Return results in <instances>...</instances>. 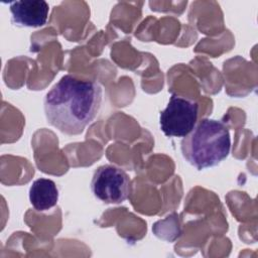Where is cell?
I'll return each instance as SVG.
<instances>
[{"label": "cell", "instance_id": "obj_1", "mask_svg": "<svg viewBox=\"0 0 258 258\" xmlns=\"http://www.w3.org/2000/svg\"><path fill=\"white\" fill-rule=\"evenodd\" d=\"M102 97L98 83L66 75L43 99L46 120L64 134L79 135L96 118Z\"/></svg>", "mask_w": 258, "mask_h": 258}, {"label": "cell", "instance_id": "obj_2", "mask_svg": "<svg viewBox=\"0 0 258 258\" xmlns=\"http://www.w3.org/2000/svg\"><path fill=\"white\" fill-rule=\"evenodd\" d=\"M180 149L183 158L199 170L216 166L230 153L229 130L221 121L202 119L183 137Z\"/></svg>", "mask_w": 258, "mask_h": 258}, {"label": "cell", "instance_id": "obj_3", "mask_svg": "<svg viewBox=\"0 0 258 258\" xmlns=\"http://www.w3.org/2000/svg\"><path fill=\"white\" fill-rule=\"evenodd\" d=\"M199 105L197 102L171 95L168 104L159 114V126L168 137H184L196 126Z\"/></svg>", "mask_w": 258, "mask_h": 258}, {"label": "cell", "instance_id": "obj_4", "mask_svg": "<svg viewBox=\"0 0 258 258\" xmlns=\"http://www.w3.org/2000/svg\"><path fill=\"white\" fill-rule=\"evenodd\" d=\"M91 190L95 198L105 204H121L131 192V181L122 168L105 164L95 170Z\"/></svg>", "mask_w": 258, "mask_h": 258}, {"label": "cell", "instance_id": "obj_5", "mask_svg": "<svg viewBox=\"0 0 258 258\" xmlns=\"http://www.w3.org/2000/svg\"><path fill=\"white\" fill-rule=\"evenodd\" d=\"M12 22L21 27H40L45 24L49 6L43 0L14 1L9 4Z\"/></svg>", "mask_w": 258, "mask_h": 258}, {"label": "cell", "instance_id": "obj_6", "mask_svg": "<svg viewBox=\"0 0 258 258\" xmlns=\"http://www.w3.org/2000/svg\"><path fill=\"white\" fill-rule=\"evenodd\" d=\"M29 201L38 212H44L53 208L58 201V189L53 180L38 178L29 188Z\"/></svg>", "mask_w": 258, "mask_h": 258}]
</instances>
